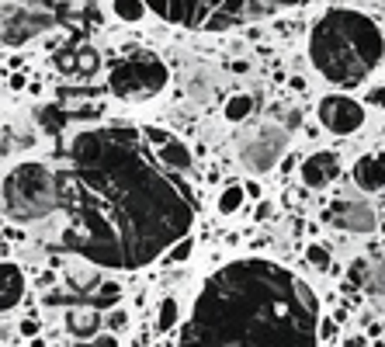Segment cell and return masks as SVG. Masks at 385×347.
<instances>
[{
	"mask_svg": "<svg viewBox=\"0 0 385 347\" xmlns=\"http://www.w3.org/2000/svg\"><path fill=\"white\" fill-rule=\"evenodd\" d=\"M309 52L316 70L341 87L361 84L375 63L382 59L385 42L382 32L354 11H330L323 21H316L312 35H309Z\"/></svg>",
	"mask_w": 385,
	"mask_h": 347,
	"instance_id": "6da1fadb",
	"label": "cell"
},
{
	"mask_svg": "<svg viewBox=\"0 0 385 347\" xmlns=\"http://www.w3.org/2000/svg\"><path fill=\"white\" fill-rule=\"evenodd\" d=\"M56 202H59L56 177L42 164H21L4 181V209L11 219H21V222L42 219L56 209Z\"/></svg>",
	"mask_w": 385,
	"mask_h": 347,
	"instance_id": "7a4b0ae2",
	"label": "cell"
},
{
	"mask_svg": "<svg viewBox=\"0 0 385 347\" xmlns=\"http://www.w3.org/2000/svg\"><path fill=\"white\" fill-rule=\"evenodd\" d=\"M108 87L122 101H146L167 87V66L157 56H132L111 70Z\"/></svg>",
	"mask_w": 385,
	"mask_h": 347,
	"instance_id": "3957f363",
	"label": "cell"
},
{
	"mask_svg": "<svg viewBox=\"0 0 385 347\" xmlns=\"http://www.w3.org/2000/svg\"><path fill=\"white\" fill-rule=\"evenodd\" d=\"M285 150H288V129L278 126V122H264V126H257L243 139L240 164H243V171H250V174H267L278 167V160L285 157Z\"/></svg>",
	"mask_w": 385,
	"mask_h": 347,
	"instance_id": "277c9868",
	"label": "cell"
},
{
	"mask_svg": "<svg viewBox=\"0 0 385 347\" xmlns=\"http://www.w3.org/2000/svg\"><path fill=\"white\" fill-rule=\"evenodd\" d=\"M319 122L334 135H350L365 126V104H358L347 94H330L319 101Z\"/></svg>",
	"mask_w": 385,
	"mask_h": 347,
	"instance_id": "5b68a950",
	"label": "cell"
},
{
	"mask_svg": "<svg viewBox=\"0 0 385 347\" xmlns=\"http://www.w3.org/2000/svg\"><path fill=\"white\" fill-rule=\"evenodd\" d=\"M52 25V18L45 11H32V7H7L4 11V45H25L28 39L42 35Z\"/></svg>",
	"mask_w": 385,
	"mask_h": 347,
	"instance_id": "8992f818",
	"label": "cell"
},
{
	"mask_svg": "<svg viewBox=\"0 0 385 347\" xmlns=\"http://www.w3.org/2000/svg\"><path fill=\"white\" fill-rule=\"evenodd\" d=\"M330 222L341 226L347 233H372L375 229V209L368 202H358V198H341L334 209H330Z\"/></svg>",
	"mask_w": 385,
	"mask_h": 347,
	"instance_id": "52a82bcc",
	"label": "cell"
},
{
	"mask_svg": "<svg viewBox=\"0 0 385 347\" xmlns=\"http://www.w3.org/2000/svg\"><path fill=\"white\" fill-rule=\"evenodd\" d=\"M299 174L309 188H326V184H334L341 177V157L330 153V150H319V153H312V157L302 160Z\"/></svg>",
	"mask_w": 385,
	"mask_h": 347,
	"instance_id": "ba28073f",
	"label": "cell"
},
{
	"mask_svg": "<svg viewBox=\"0 0 385 347\" xmlns=\"http://www.w3.org/2000/svg\"><path fill=\"white\" fill-rule=\"evenodd\" d=\"M101 327H104V316L97 312V305H77V309L66 312V330H70L73 337H80V341L97 337Z\"/></svg>",
	"mask_w": 385,
	"mask_h": 347,
	"instance_id": "9c48e42d",
	"label": "cell"
},
{
	"mask_svg": "<svg viewBox=\"0 0 385 347\" xmlns=\"http://www.w3.org/2000/svg\"><path fill=\"white\" fill-rule=\"evenodd\" d=\"M354 181L365 191H382L385 188V153H368L354 164Z\"/></svg>",
	"mask_w": 385,
	"mask_h": 347,
	"instance_id": "30bf717a",
	"label": "cell"
},
{
	"mask_svg": "<svg viewBox=\"0 0 385 347\" xmlns=\"http://www.w3.org/2000/svg\"><path fill=\"white\" fill-rule=\"evenodd\" d=\"M21 299H25V274H21V267L4 264V288H0V305H4V312H11Z\"/></svg>",
	"mask_w": 385,
	"mask_h": 347,
	"instance_id": "8fae6325",
	"label": "cell"
},
{
	"mask_svg": "<svg viewBox=\"0 0 385 347\" xmlns=\"http://www.w3.org/2000/svg\"><path fill=\"white\" fill-rule=\"evenodd\" d=\"M35 118H39V129L56 135V132H63V126L70 122V111H63L59 104H39L35 108Z\"/></svg>",
	"mask_w": 385,
	"mask_h": 347,
	"instance_id": "7c38bea8",
	"label": "cell"
},
{
	"mask_svg": "<svg viewBox=\"0 0 385 347\" xmlns=\"http://www.w3.org/2000/svg\"><path fill=\"white\" fill-rule=\"evenodd\" d=\"M222 115H226V122H233V126L247 122V118L254 115V97H250V94H233V97L226 101Z\"/></svg>",
	"mask_w": 385,
	"mask_h": 347,
	"instance_id": "4fadbf2b",
	"label": "cell"
},
{
	"mask_svg": "<svg viewBox=\"0 0 385 347\" xmlns=\"http://www.w3.org/2000/svg\"><path fill=\"white\" fill-rule=\"evenodd\" d=\"M66 278H70V285H73L77 292H90V288L101 285V271H97L94 264H77V267H70Z\"/></svg>",
	"mask_w": 385,
	"mask_h": 347,
	"instance_id": "5bb4252c",
	"label": "cell"
},
{
	"mask_svg": "<svg viewBox=\"0 0 385 347\" xmlns=\"http://www.w3.org/2000/svg\"><path fill=\"white\" fill-rule=\"evenodd\" d=\"M243 198H247V184H236V181H233V184H226V188H222V195H219V202H215V205H219V212H222V216H236V212H240V205H243Z\"/></svg>",
	"mask_w": 385,
	"mask_h": 347,
	"instance_id": "9a60e30c",
	"label": "cell"
},
{
	"mask_svg": "<svg viewBox=\"0 0 385 347\" xmlns=\"http://www.w3.org/2000/svg\"><path fill=\"white\" fill-rule=\"evenodd\" d=\"M160 160H164L167 167H173V171H188V167H191V150H188L184 142L171 139L167 146H160Z\"/></svg>",
	"mask_w": 385,
	"mask_h": 347,
	"instance_id": "2e32d148",
	"label": "cell"
},
{
	"mask_svg": "<svg viewBox=\"0 0 385 347\" xmlns=\"http://www.w3.org/2000/svg\"><path fill=\"white\" fill-rule=\"evenodd\" d=\"M111 11H115V18L126 21V25H139V21L146 18V4H142V0H111Z\"/></svg>",
	"mask_w": 385,
	"mask_h": 347,
	"instance_id": "e0dca14e",
	"label": "cell"
},
{
	"mask_svg": "<svg viewBox=\"0 0 385 347\" xmlns=\"http://www.w3.org/2000/svg\"><path fill=\"white\" fill-rule=\"evenodd\" d=\"M97 70H101V52L90 49V45H84V49L77 52V73L90 77V73H97Z\"/></svg>",
	"mask_w": 385,
	"mask_h": 347,
	"instance_id": "ac0fdd59",
	"label": "cell"
},
{
	"mask_svg": "<svg viewBox=\"0 0 385 347\" xmlns=\"http://www.w3.org/2000/svg\"><path fill=\"white\" fill-rule=\"evenodd\" d=\"M305 260H309L316 271H330V250L319 247V243H309V247H305Z\"/></svg>",
	"mask_w": 385,
	"mask_h": 347,
	"instance_id": "d6986e66",
	"label": "cell"
},
{
	"mask_svg": "<svg viewBox=\"0 0 385 347\" xmlns=\"http://www.w3.org/2000/svg\"><path fill=\"white\" fill-rule=\"evenodd\" d=\"M365 288H368L372 296H382V299H385V260L372 267V274H368V285H365Z\"/></svg>",
	"mask_w": 385,
	"mask_h": 347,
	"instance_id": "ffe728a7",
	"label": "cell"
},
{
	"mask_svg": "<svg viewBox=\"0 0 385 347\" xmlns=\"http://www.w3.org/2000/svg\"><path fill=\"white\" fill-rule=\"evenodd\" d=\"M173 323H177V303H173V299H164L160 316H157V330H171Z\"/></svg>",
	"mask_w": 385,
	"mask_h": 347,
	"instance_id": "44dd1931",
	"label": "cell"
},
{
	"mask_svg": "<svg viewBox=\"0 0 385 347\" xmlns=\"http://www.w3.org/2000/svg\"><path fill=\"white\" fill-rule=\"evenodd\" d=\"M368 274H372V267H368L365 260H354V264L347 267V281H350V285H368Z\"/></svg>",
	"mask_w": 385,
	"mask_h": 347,
	"instance_id": "7402d4cb",
	"label": "cell"
},
{
	"mask_svg": "<svg viewBox=\"0 0 385 347\" xmlns=\"http://www.w3.org/2000/svg\"><path fill=\"white\" fill-rule=\"evenodd\" d=\"M104 327H108L111 334H122V330L128 327V312L126 309H111V312L104 316Z\"/></svg>",
	"mask_w": 385,
	"mask_h": 347,
	"instance_id": "603a6c76",
	"label": "cell"
},
{
	"mask_svg": "<svg viewBox=\"0 0 385 347\" xmlns=\"http://www.w3.org/2000/svg\"><path fill=\"white\" fill-rule=\"evenodd\" d=\"M118 296H122V292H118V285H104V288H101V296H97L94 303L101 305V309H111V305L118 303Z\"/></svg>",
	"mask_w": 385,
	"mask_h": 347,
	"instance_id": "cb8c5ba5",
	"label": "cell"
},
{
	"mask_svg": "<svg viewBox=\"0 0 385 347\" xmlns=\"http://www.w3.org/2000/svg\"><path fill=\"white\" fill-rule=\"evenodd\" d=\"M191 250H195V243H191V240L184 236V240H181L177 247H171V254H167V260H171V264H177V260H188V257H191Z\"/></svg>",
	"mask_w": 385,
	"mask_h": 347,
	"instance_id": "d4e9b609",
	"label": "cell"
},
{
	"mask_svg": "<svg viewBox=\"0 0 385 347\" xmlns=\"http://www.w3.org/2000/svg\"><path fill=\"white\" fill-rule=\"evenodd\" d=\"M56 70H59V73L77 70V56H73V52H66V49H59V52H56Z\"/></svg>",
	"mask_w": 385,
	"mask_h": 347,
	"instance_id": "484cf974",
	"label": "cell"
},
{
	"mask_svg": "<svg viewBox=\"0 0 385 347\" xmlns=\"http://www.w3.org/2000/svg\"><path fill=\"white\" fill-rule=\"evenodd\" d=\"M146 139H149L153 146H167V142H171L173 135H171L167 129H146Z\"/></svg>",
	"mask_w": 385,
	"mask_h": 347,
	"instance_id": "4316f807",
	"label": "cell"
},
{
	"mask_svg": "<svg viewBox=\"0 0 385 347\" xmlns=\"http://www.w3.org/2000/svg\"><path fill=\"white\" fill-rule=\"evenodd\" d=\"M21 337H39V323L35 319H25L21 323Z\"/></svg>",
	"mask_w": 385,
	"mask_h": 347,
	"instance_id": "83f0119b",
	"label": "cell"
},
{
	"mask_svg": "<svg viewBox=\"0 0 385 347\" xmlns=\"http://www.w3.org/2000/svg\"><path fill=\"white\" fill-rule=\"evenodd\" d=\"M319 337H323V341L337 337V323H334V319H323V330H319Z\"/></svg>",
	"mask_w": 385,
	"mask_h": 347,
	"instance_id": "f1b7e54d",
	"label": "cell"
},
{
	"mask_svg": "<svg viewBox=\"0 0 385 347\" xmlns=\"http://www.w3.org/2000/svg\"><path fill=\"white\" fill-rule=\"evenodd\" d=\"M94 347H118V341H115L111 334H97V337H94Z\"/></svg>",
	"mask_w": 385,
	"mask_h": 347,
	"instance_id": "f546056e",
	"label": "cell"
},
{
	"mask_svg": "<svg viewBox=\"0 0 385 347\" xmlns=\"http://www.w3.org/2000/svg\"><path fill=\"white\" fill-rule=\"evenodd\" d=\"M372 104L385 108V87H375V90H372Z\"/></svg>",
	"mask_w": 385,
	"mask_h": 347,
	"instance_id": "4dcf8cb0",
	"label": "cell"
},
{
	"mask_svg": "<svg viewBox=\"0 0 385 347\" xmlns=\"http://www.w3.org/2000/svg\"><path fill=\"white\" fill-rule=\"evenodd\" d=\"M343 347H365V341H361V337H350V341H347Z\"/></svg>",
	"mask_w": 385,
	"mask_h": 347,
	"instance_id": "1f68e13d",
	"label": "cell"
},
{
	"mask_svg": "<svg viewBox=\"0 0 385 347\" xmlns=\"http://www.w3.org/2000/svg\"><path fill=\"white\" fill-rule=\"evenodd\" d=\"M77 347H87V344H77Z\"/></svg>",
	"mask_w": 385,
	"mask_h": 347,
	"instance_id": "d6a6232c",
	"label": "cell"
}]
</instances>
